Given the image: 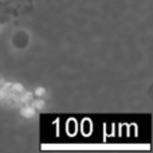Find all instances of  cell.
<instances>
[{"label": "cell", "mask_w": 153, "mask_h": 153, "mask_svg": "<svg viewBox=\"0 0 153 153\" xmlns=\"http://www.w3.org/2000/svg\"><path fill=\"white\" fill-rule=\"evenodd\" d=\"M34 113H35V110L32 108H24L23 110H22V114H23V116H26V117H31Z\"/></svg>", "instance_id": "obj_1"}, {"label": "cell", "mask_w": 153, "mask_h": 153, "mask_svg": "<svg viewBox=\"0 0 153 153\" xmlns=\"http://www.w3.org/2000/svg\"><path fill=\"white\" fill-rule=\"evenodd\" d=\"M43 93H45V90H43V89H39V90L36 91V94H38V95H42Z\"/></svg>", "instance_id": "obj_2"}]
</instances>
